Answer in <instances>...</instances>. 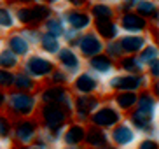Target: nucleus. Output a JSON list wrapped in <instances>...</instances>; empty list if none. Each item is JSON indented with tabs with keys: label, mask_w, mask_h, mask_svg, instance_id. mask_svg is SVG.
I'll return each instance as SVG.
<instances>
[]
</instances>
